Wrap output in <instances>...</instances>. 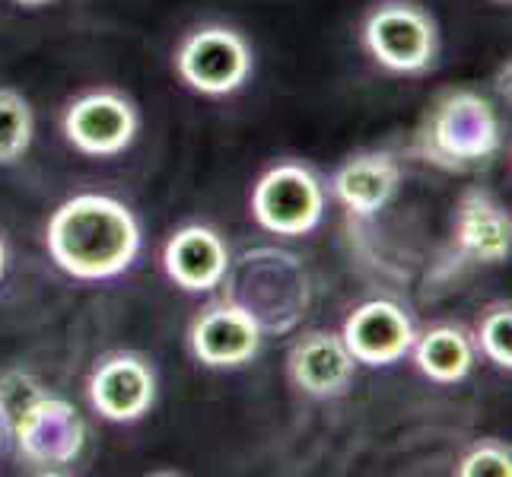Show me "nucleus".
<instances>
[{
	"label": "nucleus",
	"instance_id": "obj_1",
	"mask_svg": "<svg viewBox=\"0 0 512 477\" xmlns=\"http://www.w3.org/2000/svg\"><path fill=\"white\" fill-rule=\"evenodd\" d=\"M48 255L74 280L121 277L140 255L144 233L134 210L112 194H74L45 226Z\"/></svg>",
	"mask_w": 512,
	"mask_h": 477
},
{
	"label": "nucleus",
	"instance_id": "obj_2",
	"mask_svg": "<svg viewBox=\"0 0 512 477\" xmlns=\"http://www.w3.org/2000/svg\"><path fill=\"white\" fill-rule=\"evenodd\" d=\"M0 427L4 439H13L20 462L35 474L74 468L86 449L83 414L20 369L0 376Z\"/></svg>",
	"mask_w": 512,
	"mask_h": 477
},
{
	"label": "nucleus",
	"instance_id": "obj_3",
	"mask_svg": "<svg viewBox=\"0 0 512 477\" xmlns=\"http://www.w3.org/2000/svg\"><path fill=\"white\" fill-rule=\"evenodd\" d=\"M217 290L255 318L264 338L296 331L312 309L309 268L299 255L277 245H255L229 258Z\"/></svg>",
	"mask_w": 512,
	"mask_h": 477
},
{
	"label": "nucleus",
	"instance_id": "obj_4",
	"mask_svg": "<svg viewBox=\"0 0 512 477\" xmlns=\"http://www.w3.org/2000/svg\"><path fill=\"white\" fill-rule=\"evenodd\" d=\"M503 150V121L474 86L439 93L414 134V153L436 169L471 172L487 166Z\"/></svg>",
	"mask_w": 512,
	"mask_h": 477
},
{
	"label": "nucleus",
	"instance_id": "obj_5",
	"mask_svg": "<svg viewBox=\"0 0 512 477\" xmlns=\"http://www.w3.org/2000/svg\"><path fill=\"white\" fill-rule=\"evenodd\" d=\"M363 51L382 70L398 77L430 74L439 61V26L417 0H379L366 10L360 26Z\"/></svg>",
	"mask_w": 512,
	"mask_h": 477
},
{
	"label": "nucleus",
	"instance_id": "obj_6",
	"mask_svg": "<svg viewBox=\"0 0 512 477\" xmlns=\"http://www.w3.org/2000/svg\"><path fill=\"white\" fill-rule=\"evenodd\" d=\"M172 67L191 93L223 99L239 93L255 74V51L249 39L223 23L188 29L175 45Z\"/></svg>",
	"mask_w": 512,
	"mask_h": 477
},
{
	"label": "nucleus",
	"instance_id": "obj_7",
	"mask_svg": "<svg viewBox=\"0 0 512 477\" xmlns=\"http://www.w3.org/2000/svg\"><path fill=\"white\" fill-rule=\"evenodd\" d=\"M328 191L303 163H274L258 175L252 188V217L271 236H309L325 220Z\"/></svg>",
	"mask_w": 512,
	"mask_h": 477
},
{
	"label": "nucleus",
	"instance_id": "obj_8",
	"mask_svg": "<svg viewBox=\"0 0 512 477\" xmlns=\"http://www.w3.org/2000/svg\"><path fill=\"white\" fill-rule=\"evenodd\" d=\"M61 131L77 153L109 159L131 150L140 134V112L125 93L90 90L67 102Z\"/></svg>",
	"mask_w": 512,
	"mask_h": 477
},
{
	"label": "nucleus",
	"instance_id": "obj_9",
	"mask_svg": "<svg viewBox=\"0 0 512 477\" xmlns=\"http://www.w3.org/2000/svg\"><path fill=\"white\" fill-rule=\"evenodd\" d=\"M264 347V334L255 318L233 299L217 296L191 318L188 350L207 369H242Z\"/></svg>",
	"mask_w": 512,
	"mask_h": 477
},
{
	"label": "nucleus",
	"instance_id": "obj_10",
	"mask_svg": "<svg viewBox=\"0 0 512 477\" xmlns=\"http://www.w3.org/2000/svg\"><path fill=\"white\" fill-rule=\"evenodd\" d=\"M93 411L109 423H137L156 404V373L153 366L131 350L102 357L86 382Z\"/></svg>",
	"mask_w": 512,
	"mask_h": 477
},
{
	"label": "nucleus",
	"instance_id": "obj_11",
	"mask_svg": "<svg viewBox=\"0 0 512 477\" xmlns=\"http://www.w3.org/2000/svg\"><path fill=\"white\" fill-rule=\"evenodd\" d=\"M341 338L357 366H395L411 353L417 328L411 315L392 299L360 303L341 328Z\"/></svg>",
	"mask_w": 512,
	"mask_h": 477
},
{
	"label": "nucleus",
	"instance_id": "obj_12",
	"mask_svg": "<svg viewBox=\"0 0 512 477\" xmlns=\"http://www.w3.org/2000/svg\"><path fill=\"white\" fill-rule=\"evenodd\" d=\"M287 376L296 392L328 401L350 392L353 376H357V360L350 357L341 331L315 328L293 341L287 353Z\"/></svg>",
	"mask_w": 512,
	"mask_h": 477
},
{
	"label": "nucleus",
	"instance_id": "obj_13",
	"mask_svg": "<svg viewBox=\"0 0 512 477\" xmlns=\"http://www.w3.org/2000/svg\"><path fill=\"white\" fill-rule=\"evenodd\" d=\"M455 252L468 264H503L512 255V220L497 194L468 188L455 204Z\"/></svg>",
	"mask_w": 512,
	"mask_h": 477
},
{
	"label": "nucleus",
	"instance_id": "obj_14",
	"mask_svg": "<svg viewBox=\"0 0 512 477\" xmlns=\"http://www.w3.org/2000/svg\"><path fill=\"white\" fill-rule=\"evenodd\" d=\"M229 245L217 229L188 223L166 239L163 271L185 293H214L229 268Z\"/></svg>",
	"mask_w": 512,
	"mask_h": 477
},
{
	"label": "nucleus",
	"instance_id": "obj_15",
	"mask_svg": "<svg viewBox=\"0 0 512 477\" xmlns=\"http://www.w3.org/2000/svg\"><path fill=\"white\" fill-rule=\"evenodd\" d=\"M401 188V163L385 150H363L347 156L331 175V194L350 217L369 220L392 204Z\"/></svg>",
	"mask_w": 512,
	"mask_h": 477
},
{
	"label": "nucleus",
	"instance_id": "obj_16",
	"mask_svg": "<svg viewBox=\"0 0 512 477\" xmlns=\"http://www.w3.org/2000/svg\"><path fill=\"white\" fill-rule=\"evenodd\" d=\"M408 357H414L417 369L430 382L455 385L474 369L478 347L462 325H433L417 334Z\"/></svg>",
	"mask_w": 512,
	"mask_h": 477
},
{
	"label": "nucleus",
	"instance_id": "obj_17",
	"mask_svg": "<svg viewBox=\"0 0 512 477\" xmlns=\"http://www.w3.org/2000/svg\"><path fill=\"white\" fill-rule=\"evenodd\" d=\"M35 140V112L29 99L13 90V86H0V166H16L29 153Z\"/></svg>",
	"mask_w": 512,
	"mask_h": 477
},
{
	"label": "nucleus",
	"instance_id": "obj_18",
	"mask_svg": "<svg viewBox=\"0 0 512 477\" xmlns=\"http://www.w3.org/2000/svg\"><path fill=\"white\" fill-rule=\"evenodd\" d=\"M474 347H478L497 369H506V373L512 369V306L506 299L490 303L484 309Z\"/></svg>",
	"mask_w": 512,
	"mask_h": 477
},
{
	"label": "nucleus",
	"instance_id": "obj_19",
	"mask_svg": "<svg viewBox=\"0 0 512 477\" xmlns=\"http://www.w3.org/2000/svg\"><path fill=\"white\" fill-rule=\"evenodd\" d=\"M458 477H509L512 474V452L503 439H481L474 443L462 462H458Z\"/></svg>",
	"mask_w": 512,
	"mask_h": 477
},
{
	"label": "nucleus",
	"instance_id": "obj_20",
	"mask_svg": "<svg viewBox=\"0 0 512 477\" xmlns=\"http://www.w3.org/2000/svg\"><path fill=\"white\" fill-rule=\"evenodd\" d=\"M13 4H20V7H29V10H35V7H48V4H55V0H13Z\"/></svg>",
	"mask_w": 512,
	"mask_h": 477
},
{
	"label": "nucleus",
	"instance_id": "obj_21",
	"mask_svg": "<svg viewBox=\"0 0 512 477\" xmlns=\"http://www.w3.org/2000/svg\"><path fill=\"white\" fill-rule=\"evenodd\" d=\"M4 274H7V245L0 239V280H4Z\"/></svg>",
	"mask_w": 512,
	"mask_h": 477
},
{
	"label": "nucleus",
	"instance_id": "obj_22",
	"mask_svg": "<svg viewBox=\"0 0 512 477\" xmlns=\"http://www.w3.org/2000/svg\"><path fill=\"white\" fill-rule=\"evenodd\" d=\"M0 452H4V427H0Z\"/></svg>",
	"mask_w": 512,
	"mask_h": 477
},
{
	"label": "nucleus",
	"instance_id": "obj_23",
	"mask_svg": "<svg viewBox=\"0 0 512 477\" xmlns=\"http://www.w3.org/2000/svg\"><path fill=\"white\" fill-rule=\"evenodd\" d=\"M493 4H506V7H509V4H512V0H493Z\"/></svg>",
	"mask_w": 512,
	"mask_h": 477
}]
</instances>
